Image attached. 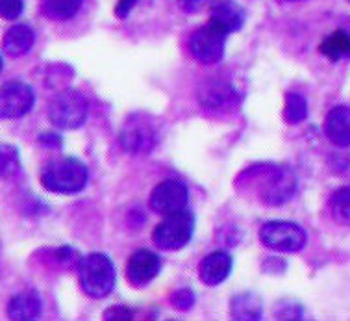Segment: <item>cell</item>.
Listing matches in <instances>:
<instances>
[{"label": "cell", "mask_w": 350, "mask_h": 321, "mask_svg": "<svg viewBox=\"0 0 350 321\" xmlns=\"http://www.w3.org/2000/svg\"><path fill=\"white\" fill-rule=\"evenodd\" d=\"M88 179H90V173H88L85 164L72 156L51 162L41 171L43 188L52 193H62V195L80 193L88 186Z\"/></svg>", "instance_id": "obj_1"}, {"label": "cell", "mask_w": 350, "mask_h": 321, "mask_svg": "<svg viewBox=\"0 0 350 321\" xmlns=\"http://www.w3.org/2000/svg\"><path fill=\"white\" fill-rule=\"evenodd\" d=\"M80 286L93 299L109 296L115 288V266L102 253H91L80 264Z\"/></svg>", "instance_id": "obj_2"}, {"label": "cell", "mask_w": 350, "mask_h": 321, "mask_svg": "<svg viewBox=\"0 0 350 321\" xmlns=\"http://www.w3.org/2000/svg\"><path fill=\"white\" fill-rule=\"evenodd\" d=\"M195 232V216L187 208L169 214L152 232L154 244L163 251H178L189 244Z\"/></svg>", "instance_id": "obj_3"}, {"label": "cell", "mask_w": 350, "mask_h": 321, "mask_svg": "<svg viewBox=\"0 0 350 321\" xmlns=\"http://www.w3.org/2000/svg\"><path fill=\"white\" fill-rule=\"evenodd\" d=\"M88 99L77 90H65L54 97L49 106L51 121L65 130L80 129L88 119Z\"/></svg>", "instance_id": "obj_4"}, {"label": "cell", "mask_w": 350, "mask_h": 321, "mask_svg": "<svg viewBox=\"0 0 350 321\" xmlns=\"http://www.w3.org/2000/svg\"><path fill=\"white\" fill-rule=\"evenodd\" d=\"M261 244L276 253H299L304 249L308 236L293 221H269L260 231Z\"/></svg>", "instance_id": "obj_5"}, {"label": "cell", "mask_w": 350, "mask_h": 321, "mask_svg": "<svg viewBox=\"0 0 350 321\" xmlns=\"http://www.w3.org/2000/svg\"><path fill=\"white\" fill-rule=\"evenodd\" d=\"M226 38H228V32H224L221 26L210 21L206 26L198 28L189 39L191 56L202 65L219 64L224 54Z\"/></svg>", "instance_id": "obj_6"}, {"label": "cell", "mask_w": 350, "mask_h": 321, "mask_svg": "<svg viewBox=\"0 0 350 321\" xmlns=\"http://www.w3.org/2000/svg\"><path fill=\"white\" fill-rule=\"evenodd\" d=\"M187 203H189V192H187V186L180 180L169 179L159 182L150 195V208L161 216L180 212L187 208Z\"/></svg>", "instance_id": "obj_7"}, {"label": "cell", "mask_w": 350, "mask_h": 321, "mask_svg": "<svg viewBox=\"0 0 350 321\" xmlns=\"http://www.w3.org/2000/svg\"><path fill=\"white\" fill-rule=\"evenodd\" d=\"M36 95L25 82H8L0 88V117L19 119L26 116L33 106Z\"/></svg>", "instance_id": "obj_8"}, {"label": "cell", "mask_w": 350, "mask_h": 321, "mask_svg": "<svg viewBox=\"0 0 350 321\" xmlns=\"http://www.w3.org/2000/svg\"><path fill=\"white\" fill-rule=\"evenodd\" d=\"M295 190H297V179L293 171L286 167H276V171L269 177L267 184L261 190V201L271 206L284 205L293 197Z\"/></svg>", "instance_id": "obj_9"}, {"label": "cell", "mask_w": 350, "mask_h": 321, "mask_svg": "<svg viewBox=\"0 0 350 321\" xmlns=\"http://www.w3.org/2000/svg\"><path fill=\"white\" fill-rule=\"evenodd\" d=\"M159 268H161V262H159L158 255H154L152 251H135L126 264L128 283L132 286H145L156 279Z\"/></svg>", "instance_id": "obj_10"}, {"label": "cell", "mask_w": 350, "mask_h": 321, "mask_svg": "<svg viewBox=\"0 0 350 321\" xmlns=\"http://www.w3.org/2000/svg\"><path fill=\"white\" fill-rule=\"evenodd\" d=\"M326 138L336 147H350V106L339 104L328 112L325 121Z\"/></svg>", "instance_id": "obj_11"}, {"label": "cell", "mask_w": 350, "mask_h": 321, "mask_svg": "<svg viewBox=\"0 0 350 321\" xmlns=\"http://www.w3.org/2000/svg\"><path fill=\"white\" fill-rule=\"evenodd\" d=\"M232 266H234V262H232V257L228 253L215 251L202 260L198 277L206 286H219L228 279V275L232 273Z\"/></svg>", "instance_id": "obj_12"}, {"label": "cell", "mask_w": 350, "mask_h": 321, "mask_svg": "<svg viewBox=\"0 0 350 321\" xmlns=\"http://www.w3.org/2000/svg\"><path fill=\"white\" fill-rule=\"evenodd\" d=\"M121 143L132 155L148 153L154 145V132L147 123L130 121L122 130Z\"/></svg>", "instance_id": "obj_13"}, {"label": "cell", "mask_w": 350, "mask_h": 321, "mask_svg": "<svg viewBox=\"0 0 350 321\" xmlns=\"http://www.w3.org/2000/svg\"><path fill=\"white\" fill-rule=\"evenodd\" d=\"M41 316V297L33 290H25L13 296L8 305V318L10 320H38Z\"/></svg>", "instance_id": "obj_14"}, {"label": "cell", "mask_w": 350, "mask_h": 321, "mask_svg": "<svg viewBox=\"0 0 350 321\" xmlns=\"http://www.w3.org/2000/svg\"><path fill=\"white\" fill-rule=\"evenodd\" d=\"M33 41H36V36H33L32 28L26 25H17L8 30L4 39H2V47H4V52L8 56L21 58V56L30 52Z\"/></svg>", "instance_id": "obj_15"}, {"label": "cell", "mask_w": 350, "mask_h": 321, "mask_svg": "<svg viewBox=\"0 0 350 321\" xmlns=\"http://www.w3.org/2000/svg\"><path fill=\"white\" fill-rule=\"evenodd\" d=\"M211 23H215L223 28L224 32H237L243 26L245 21V13L237 4L234 2H219L211 8Z\"/></svg>", "instance_id": "obj_16"}, {"label": "cell", "mask_w": 350, "mask_h": 321, "mask_svg": "<svg viewBox=\"0 0 350 321\" xmlns=\"http://www.w3.org/2000/svg\"><path fill=\"white\" fill-rule=\"evenodd\" d=\"M319 51L330 62H339L343 58H350V34L345 30L332 32L328 38L321 43Z\"/></svg>", "instance_id": "obj_17"}, {"label": "cell", "mask_w": 350, "mask_h": 321, "mask_svg": "<svg viewBox=\"0 0 350 321\" xmlns=\"http://www.w3.org/2000/svg\"><path fill=\"white\" fill-rule=\"evenodd\" d=\"M230 312L234 320H261L263 307L260 297H256L254 294H241L232 299Z\"/></svg>", "instance_id": "obj_18"}, {"label": "cell", "mask_w": 350, "mask_h": 321, "mask_svg": "<svg viewBox=\"0 0 350 321\" xmlns=\"http://www.w3.org/2000/svg\"><path fill=\"white\" fill-rule=\"evenodd\" d=\"M82 0H43V12L54 21H67L75 17Z\"/></svg>", "instance_id": "obj_19"}, {"label": "cell", "mask_w": 350, "mask_h": 321, "mask_svg": "<svg viewBox=\"0 0 350 321\" xmlns=\"http://www.w3.org/2000/svg\"><path fill=\"white\" fill-rule=\"evenodd\" d=\"M330 212L341 225H350V186H343L332 193Z\"/></svg>", "instance_id": "obj_20"}, {"label": "cell", "mask_w": 350, "mask_h": 321, "mask_svg": "<svg viewBox=\"0 0 350 321\" xmlns=\"http://www.w3.org/2000/svg\"><path fill=\"white\" fill-rule=\"evenodd\" d=\"M284 117L289 123H300L308 117V101L300 93H287Z\"/></svg>", "instance_id": "obj_21"}, {"label": "cell", "mask_w": 350, "mask_h": 321, "mask_svg": "<svg viewBox=\"0 0 350 321\" xmlns=\"http://www.w3.org/2000/svg\"><path fill=\"white\" fill-rule=\"evenodd\" d=\"M17 169H19V160H17L15 151L0 145V179L2 177H12Z\"/></svg>", "instance_id": "obj_22"}, {"label": "cell", "mask_w": 350, "mask_h": 321, "mask_svg": "<svg viewBox=\"0 0 350 321\" xmlns=\"http://www.w3.org/2000/svg\"><path fill=\"white\" fill-rule=\"evenodd\" d=\"M171 305L180 312H185V310H189L195 305V294H193V290L189 288H180L176 290L171 297Z\"/></svg>", "instance_id": "obj_23"}, {"label": "cell", "mask_w": 350, "mask_h": 321, "mask_svg": "<svg viewBox=\"0 0 350 321\" xmlns=\"http://www.w3.org/2000/svg\"><path fill=\"white\" fill-rule=\"evenodd\" d=\"M23 0H0V17L6 21L17 19L23 13Z\"/></svg>", "instance_id": "obj_24"}, {"label": "cell", "mask_w": 350, "mask_h": 321, "mask_svg": "<svg viewBox=\"0 0 350 321\" xmlns=\"http://www.w3.org/2000/svg\"><path fill=\"white\" fill-rule=\"evenodd\" d=\"M137 4V0H117V6H115V15L119 19H126L128 13L134 10V6Z\"/></svg>", "instance_id": "obj_25"}, {"label": "cell", "mask_w": 350, "mask_h": 321, "mask_svg": "<svg viewBox=\"0 0 350 321\" xmlns=\"http://www.w3.org/2000/svg\"><path fill=\"white\" fill-rule=\"evenodd\" d=\"M180 2H184V4H193V2H198V0H180Z\"/></svg>", "instance_id": "obj_26"}, {"label": "cell", "mask_w": 350, "mask_h": 321, "mask_svg": "<svg viewBox=\"0 0 350 321\" xmlns=\"http://www.w3.org/2000/svg\"><path fill=\"white\" fill-rule=\"evenodd\" d=\"M0 71H2V56H0Z\"/></svg>", "instance_id": "obj_27"}, {"label": "cell", "mask_w": 350, "mask_h": 321, "mask_svg": "<svg viewBox=\"0 0 350 321\" xmlns=\"http://www.w3.org/2000/svg\"><path fill=\"white\" fill-rule=\"evenodd\" d=\"M289 2H295V0H289Z\"/></svg>", "instance_id": "obj_28"}]
</instances>
